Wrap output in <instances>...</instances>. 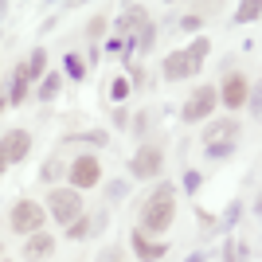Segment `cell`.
I'll list each match as a JSON object with an SVG mask.
<instances>
[{"instance_id": "cell-1", "label": "cell", "mask_w": 262, "mask_h": 262, "mask_svg": "<svg viewBox=\"0 0 262 262\" xmlns=\"http://www.w3.org/2000/svg\"><path fill=\"white\" fill-rule=\"evenodd\" d=\"M172 215H176V192L168 184H161L153 196L145 200V208H141V231L161 235V231L172 227Z\"/></svg>"}, {"instance_id": "cell-2", "label": "cell", "mask_w": 262, "mask_h": 262, "mask_svg": "<svg viewBox=\"0 0 262 262\" xmlns=\"http://www.w3.org/2000/svg\"><path fill=\"white\" fill-rule=\"evenodd\" d=\"M47 204H51V215L59 219V227H71L82 215V196H78L75 188H55Z\"/></svg>"}, {"instance_id": "cell-3", "label": "cell", "mask_w": 262, "mask_h": 262, "mask_svg": "<svg viewBox=\"0 0 262 262\" xmlns=\"http://www.w3.org/2000/svg\"><path fill=\"white\" fill-rule=\"evenodd\" d=\"M161 164H164V153H161V145H141L137 153H133V161H129V172L137 176V180H149V176H157L161 172Z\"/></svg>"}, {"instance_id": "cell-4", "label": "cell", "mask_w": 262, "mask_h": 262, "mask_svg": "<svg viewBox=\"0 0 262 262\" xmlns=\"http://www.w3.org/2000/svg\"><path fill=\"white\" fill-rule=\"evenodd\" d=\"M12 227L20 231V235H35V231L43 227V208L32 204V200H20V204L12 208Z\"/></svg>"}, {"instance_id": "cell-5", "label": "cell", "mask_w": 262, "mask_h": 262, "mask_svg": "<svg viewBox=\"0 0 262 262\" xmlns=\"http://www.w3.org/2000/svg\"><path fill=\"white\" fill-rule=\"evenodd\" d=\"M28 153H32V133L28 129H8L4 137H0V157H4V164L24 161Z\"/></svg>"}, {"instance_id": "cell-6", "label": "cell", "mask_w": 262, "mask_h": 262, "mask_svg": "<svg viewBox=\"0 0 262 262\" xmlns=\"http://www.w3.org/2000/svg\"><path fill=\"white\" fill-rule=\"evenodd\" d=\"M235 137H239V121L235 118H219L204 129V141L208 149H235Z\"/></svg>"}, {"instance_id": "cell-7", "label": "cell", "mask_w": 262, "mask_h": 262, "mask_svg": "<svg viewBox=\"0 0 262 262\" xmlns=\"http://www.w3.org/2000/svg\"><path fill=\"white\" fill-rule=\"evenodd\" d=\"M215 102H219L215 86H200L196 94L184 102V110H180V114H184V121H204L211 110H215Z\"/></svg>"}, {"instance_id": "cell-8", "label": "cell", "mask_w": 262, "mask_h": 262, "mask_svg": "<svg viewBox=\"0 0 262 262\" xmlns=\"http://www.w3.org/2000/svg\"><path fill=\"white\" fill-rule=\"evenodd\" d=\"M102 180V164L94 161V157H78L75 164H71V184H75V192L78 188H94Z\"/></svg>"}, {"instance_id": "cell-9", "label": "cell", "mask_w": 262, "mask_h": 262, "mask_svg": "<svg viewBox=\"0 0 262 262\" xmlns=\"http://www.w3.org/2000/svg\"><path fill=\"white\" fill-rule=\"evenodd\" d=\"M188 75H196L188 51H172L168 59H164V78H168V82H180V78H188Z\"/></svg>"}, {"instance_id": "cell-10", "label": "cell", "mask_w": 262, "mask_h": 262, "mask_svg": "<svg viewBox=\"0 0 262 262\" xmlns=\"http://www.w3.org/2000/svg\"><path fill=\"white\" fill-rule=\"evenodd\" d=\"M51 251H55V239H51V235H43V231L28 235V243H24V258H28V262H43Z\"/></svg>"}, {"instance_id": "cell-11", "label": "cell", "mask_w": 262, "mask_h": 262, "mask_svg": "<svg viewBox=\"0 0 262 262\" xmlns=\"http://www.w3.org/2000/svg\"><path fill=\"white\" fill-rule=\"evenodd\" d=\"M219 98L227 102L231 110H239L243 102H247V75H227V82H223V90H219Z\"/></svg>"}, {"instance_id": "cell-12", "label": "cell", "mask_w": 262, "mask_h": 262, "mask_svg": "<svg viewBox=\"0 0 262 262\" xmlns=\"http://www.w3.org/2000/svg\"><path fill=\"white\" fill-rule=\"evenodd\" d=\"M133 251H137V258H141V262H157V258H164L168 247H164V243H153L145 231H133Z\"/></svg>"}, {"instance_id": "cell-13", "label": "cell", "mask_w": 262, "mask_h": 262, "mask_svg": "<svg viewBox=\"0 0 262 262\" xmlns=\"http://www.w3.org/2000/svg\"><path fill=\"white\" fill-rule=\"evenodd\" d=\"M149 20V16H145V8H137V4H133V8H125L118 16V24H114V28H118V32H129V28H137V24H145Z\"/></svg>"}, {"instance_id": "cell-14", "label": "cell", "mask_w": 262, "mask_h": 262, "mask_svg": "<svg viewBox=\"0 0 262 262\" xmlns=\"http://www.w3.org/2000/svg\"><path fill=\"white\" fill-rule=\"evenodd\" d=\"M28 98V71H24V63L16 67V78H12V94H8V102H16V106H20V102Z\"/></svg>"}, {"instance_id": "cell-15", "label": "cell", "mask_w": 262, "mask_h": 262, "mask_svg": "<svg viewBox=\"0 0 262 262\" xmlns=\"http://www.w3.org/2000/svg\"><path fill=\"white\" fill-rule=\"evenodd\" d=\"M153 39H157V28L149 20L145 24H137V39H133V47H137V51H153Z\"/></svg>"}, {"instance_id": "cell-16", "label": "cell", "mask_w": 262, "mask_h": 262, "mask_svg": "<svg viewBox=\"0 0 262 262\" xmlns=\"http://www.w3.org/2000/svg\"><path fill=\"white\" fill-rule=\"evenodd\" d=\"M43 67H47V51H43V47H35V51H32V59L24 63V71H28V82L43 75Z\"/></svg>"}, {"instance_id": "cell-17", "label": "cell", "mask_w": 262, "mask_h": 262, "mask_svg": "<svg viewBox=\"0 0 262 262\" xmlns=\"http://www.w3.org/2000/svg\"><path fill=\"white\" fill-rule=\"evenodd\" d=\"M208 39H204V35H200V39H196V43H192V47H188V59H192V67H196V71H200V63H204V55H208Z\"/></svg>"}, {"instance_id": "cell-18", "label": "cell", "mask_w": 262, "mask_h": 262, "mask_svg": "<svg viewBox=\"0 0 262 262\" xmlns=\"http://www.w3.org/2000/svg\"><path fill=\"white\" fill-rule=\"evenodd\" d=\"M86 235H90V219L86 215H78L75 223L67 227V239H86Z\"/></svg>"}, {"instance_id": "cell-19", "label": "cell", "mask_w": 262, "mask_h": 262, "mask_svg": "<svg viewBox=\"0 0 262 262\" xmlns=\"http://www.w3.org/2000/svg\"><path fill=\"white\" fill-rule=\"evenodd\" d=\"M258 0H247V4H239V12H235V20L239 24H247V20H258Z\"/></svg>"}, {"instance_id": "cell-20", "label": "cell", "mask_w": 262, "mask_h": 262, "mask_svg": "<svg viewBox=\"0 0 262 262\" xmlns=\"http://www.w3.org/2000/svg\"><path fill=\"white\" fill-rule=\"evenodd\" d=\"M223 258H227V262H243V258H251V251H247L243 243L231 239V243H227V254H223Z\"/></svg>"}, {"instance_id": "cell-21", "label": "cell", "mask_w": 262, "mask_h": 262, "mask_svg": "<svg viewBox=\"0 0 262 262\" xmlns=\"http://www.w3.org/2000/svg\"><path fill=\"white\" fill-rule=\"evenodd\" d=\"M55 94H59V75H47V78H43V86H39V98L51 102Z\"/></svg>"}, {"instance_id": "cell-22", "label": "cell", "mask_w": 262, "mask_h": 262, "mask_svg": "<svg viewBox=\"0 0 262 262\" xmlns=\"http://www.w3.org/2000/svg\"><path fill=\"white\" fill-rule=\"evenodd\" d=\"M125 94H129V82L118 75L114 82H110V98H114V102H125Z\"/></svg>"}, {"instance_id": "cell-23", "label": "cell", "mask_w": 262, "mask_h": 262, "mask_svg": "<svg viewBox=\"0 0 262 262\" xmlns=\"http://www.w3.org/2000/svg\"><path fill=\"white\" fill-rule=\"evenodd\" d=\"M39 176H43L47 184H51L55 176H63V161H59V157H51V161H47V164H43V172H39Z\"/></svg>"}, {"instance_id": "cell-24", "label": "cell", "mask_w": 262, "mask_h": 262, "mask_svg": "<svg viewBox=\"0 0 262 262\" xmlns=\"http://www.w3.org/2000/svg\"><path fill=\"white\" fill-rule=\"evenodd\" d=\"M67 75H71V78H86V67H82L78 55H67Z\"/></svg>"}, {"instance_id": "cell-25", "label": "cell", "mask_w": 262, "mask_h": 262, "mask_svg": "<svg viewBox=\"0 0 262 262\" xmlns=\"http://www.w3.org/2000/svg\"><path fill=\"white\" fill-rule=\"evenodd\" d=\"M239 215H243V204H231V208H227V215H223V231H227V227H235V223H239Z\"/></svg>"}, {"instance_id": "cell-26", "label": "cell", "mask_w": 262, "mask_h": 262, "mask_svg": "<svg viewBox=\"0 0 262 262\" xmlns=\"http://www.w3.org/2000/svg\"><path fill=\"white\" fill-rule=\"evenodd\" d=\"M78 141H90V145H110V133H106V129H90L86 137H78Z\"/></svg>"}, {"instance_id": "cell-27", "label": "cell", "mask_w": 262, "mask_h": 262, "mask_svg": "<svg viewBox=\"0 0 262 262\" xmlns=\"http://www.w3.org/2000/svg\"><path fill=\"white\" fill-rule=\"evenodd\" d=\"M94 262H121V247H106V251H102Z\"/></svg>"}, {"instance_id": "cell-28", "label": "cell", "mask_w": 262, "mask_h": 262, "mask_svg": "<svg viewBox=\"0 0 262 262\" xmlns=\"http://www.w3.org/2000/svg\"><path fill=\"white\" fill-rule=\"evenodd\" d=\"M102 32H106V20H102V16H94V20H90V28H86V35H90V39H98Z\"/></svg>"}, {"instance_id": "cell-29", "label": "cell", "mask_w": 262, "mask_h": 262, "mask_svg": "<svg viewBox=\"0 0 262 262\" xmlns=\"http://www.w3.org/2000/svg\"><path fill=\"white\" fill-rule=\"evenodd\" d=\"M106 192H110V200H121L125 192H129V184H121V180H114V184H110Z\"/></svg>"}, {"instance_id": "cell-30", "label": "cell", "mask_w": 262, "mask_h": 262, "mask_svg": "<svg viewBox=\"0 0 262 262\" xmlns=\"http://www.w3.org/2000/svg\"><path fill=\"white\" fill-rule=\"evenodd\" d=\"M200 188V172H184V192H196Z\"/></svg>"}, {"instance_id": "cell-31", "label": "cell", "mask_w": 262, "mask_h": 262, "mask_svg": "<svg viewBox=\"0 0 262 262\" xmlns=\"http://www.w3.org/2000/svg\"><path fill=\"white\" fill-rule=\"evenodd\" d=\"M125 121H129V114H125V110H114V125H118V129H125Z\"/></svg>"}, {"instance_id": "cell-32", "label": "cell", "mask_w": 262, "mask_h": 262, "mask_svg": "<svg viewBox=\"0 0 262 262\" xmlns=\"http://www.w3.org/2000/svg\"><path fill=\"white\" fill-rule=\"evenodd\" d=\"M125 47H129V43H125V35H118V39H110V43H106V51H125Z\"/></svg>"}, {"instance_id": "cell-33", "label": "cell", "mask_w": 262, "mask_h": 262, "mask_svg": "<svg viewBox=\"0 0 262 262\" xmlns=\"http://www.w3.org/2000/svg\"><path fill=\"white\" fill-rule=\"evenodd\" d=\"M180 24H184V32H200V16H184Z\"/></svg>"}, {"instance_id": "cell-34", "label": "cell", "mask_w": 262, "mask_h": 262, "mask_svg": "<svg viewBox=\"0 0 262 262\" xmlns=\"http://www.w3.org/2000/svg\"><path fill=\"white\" fill-rule=\"evenodd\" d=\"M184 262H204V254H188V258Z\"/></svg>"}, {"instance_id": "cell-35", "label": "cell", "mask_w": 262, "mask_h": 262, "mask_svg": "<svg viewBox=\"0 0 262 262\" xmlns=\"http://www.w3.org/2000/svg\"><path fill=\"white\" fill-rule=\"evenodd\" d=\"M0 176H4V157H0Z\"/></svg>"}, {"instance_id": "cell-36", "label": "cell", "mask_w": 262, "mask_h": 262, "mask_svg": "<svg viewBox=\"0 0 262 262\" xmlns=\"http://www.w3.org/2000/svg\"><path fill=\"white\" fill-rule=\"evenodd\" d=\"M0 110H4V94H0Z\"/></svg>"}]
</instances>
